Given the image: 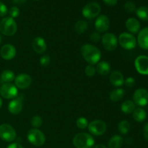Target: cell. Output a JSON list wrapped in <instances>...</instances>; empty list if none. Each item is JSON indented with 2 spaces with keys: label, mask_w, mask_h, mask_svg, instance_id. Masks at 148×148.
Returning <instances> with one entry per match:
<instances>
[{
  "label": "cell",
  "mask_w": 148,
  "mask_h": 148,
  "mask_svg": "<svg viewBox=\"0 0 148 148\" xmlns=\"http://www.w3.org/2000/svg\"><path fill=\"white\" fill-rule=\"evenodd\" d=\"M85 75L88 77H93L95 75V72H96V69L95 67L93 65L89 64L85 67Z\"/></svg>",
  "instance_id": "cell-33"
},
{
  "label": "cell",
  "mask_w": 148,
  "mask_h": 148,
  "mask_svg": "<svg viewBox=\"0 0 148 148\" xmlns=\"http://www.w3.org/2000/svg\"><path fill=\"white\" fill-rule=\"evenodd\" d=\"M101 41L104 49L108 51H113L118 46V38L112 33H106L101 37Z\"/></svg>",
  "instance_id": "cell-9"
},
{
  "label": "cell",
  "mask_w": 148,
  "mask_h": 148,
  "mask_svg": "<svg viewBox=\"0 0 148 148\" xmlns=\"http://www.w3.org/2000/svg\"><path fill=\"white\" fill-rule=\"evenodd\" d=\"M94 148H107L104 145H102V144H99V145H97L95 146V147Z\"/></svg>",
  "instance_id": "cell-43"
},
{
  "label": "cell",
  "mask_w": 148,
  "mask_h": 148,
  "mask_svg": "<svg viewBox=\"0 0 148 148\" xmlns=\"http://www.w3.org/2000/svg\"><path fill=\"white\" fill-rule=\"evenodd\" d=\"M95 69L99 75L106 76L111 72V66L108 62H106V61H101L97 64Z\"/></svg>",
  "instance_id": "cell-21"
},
{
  "label": "cell",
  "mask_w": 148,
  "mask_h": 148,
  "mask_svg": "<svg viewBox=\"0 0 148 148\" xmlns=\"http://www.w3.org/2000/svg\"><path fill=\"white\" fill-rule=\"evenodd\" d=\"M51 58L49 55L45 54L42 56L40 59V64L43 66H47L50 64Z\"/></svg>",
  "instance_id": "cell-35"
},
{
  "label": "cell",
  "mask_w": 148,
  "mask_h": 148,
  "mask_svg": "<svg viewBox=\"0 0 148 148\" xmlns=\"http://www.w3.org/2000/svg\"><path fill=\"white\" fill-rule=\"evenodd\" d=\"M15 79V75L14 72L10 69L3 71L0 76V80L3 83H11Z\"/></svg>",
  "instance_id": "cell-23"
},
{
  "label": "cell",
  "mask_w": 148,
  "mask_h": 148,
  "mask_svg": "<svg viewBox=\"0 0 148 148\" xmlns=\"http://www.w3.org/2000/svg\"><path fill=\"white\" fill-rule=\"evenodd\" d=\"M133 100L135 105L145 106L148 104V91L145 88L136 90L133 95Z\"/></svg>",
  "instance_id": "cell-11"
},
{
  "label": "cell",
  "mask_w": 148,
  "mask_h": 148,
  "mask_svg": "<svg viewBox=\"0 0 148 148\" xmlns=\"http://www.w3.org/2000/svg\"><path fill=\"white\" fill-rule=\"evenodd\" d=\"M124 143V139L120 135H114L108 141V148H121Z\"/></svg>",
  "instance_id": "cell-24"
},
{
  "label": "cell",
  "mask_w": 148,
  "mask_h": 148,
  "mask_svg": "<svg viewBox=\"0 0 148 148\" xmlns=\"http://www.w3.org/2000/svg\"><path fill=\"white\" fill-rule=\"evenodd\" d=\"M101 11V7L98 3L92 1L89 2L82 9V15L88 20H92L99 15Z\"/></svg>",
  "instance_id": "cell-6"
},
{
  "label": "cell",
  "mask_w": 148,
  "mask_h": 148,
  "mask_svg": "<svg viewBox=\"0 0 148 148\" xmlns=\"http://www.w3.org/2000/svg\"><path fill=\"white\" fill-rule=\"evenodd\" d=\"M110 20L105 14L98 16L95 22V27L98 33H105L109 29Z\"/></svg>",
  "instance_id": "cell-14"
},
{
  "label": "cell",
  "mask_w": 148,
  "mask_h": 148,
  "mask_svg": "<svg viewBox=\"0 0 148 148\" xmlns=\"http://www.w3.org/2000/svg\"><path fill=\"white\" fill-rule=\"evenodd\" d=\"M1 42H2V38H1V35H0V45H1Z\"/></svg>",
  "instance_id": "cell-45"
},
{
  "label": "cell",
  "mask_w": 148,
  "mask_h": 148,
  "mask_svg": "<svg viewBox=\"0 0 148 148\" xmlns=\"http://www.w3.org/2000/svg\"><path fill=\"white\" fill-rule=\"evenodd\" d=\"M130 129H131L130 123L127 120H122L119 123L118 130L123 135H126L128 134L130 131Z\"/></svg>",
  "instance_id": "cell-28"
},
{
  "label": "cell",
  "mask_w": 148,
  "mask_h": 148,
  "mask_svg": "<svg viewBox=\"0 0 148 148\" xmlns=\"http://www.w3.org/2000/svg\"><path fill=\"white\" fill-rule=\"evenodd\" d=\"M125 95V90L123 88H117L114 90L110 93V99L114 102H117L122 99Z\"/></svg>",
  "instance_id": "cell-26"
},
{
  "label": "cell",
  "mask_w": 148,
  "mask_h": 148,
  "mask_svg": "<svg viewBox=\"0 0 148 148\" xmlns=\"http://www.w3.org/2000/svg\"><path fill=\"white\" fill-rule=\"evenodd\" d=\"M20 10H19L18 7H12L10 9V10H9V14H10V17L13 19L18 17V16L20 15Z\"/></svg>",
  "instance_id": "cell-34"
},
{
  "label": "cell",
  "mask_w": 148,
  "mask_h": 148,
  "mask_svg": "<svg viewBox=\"0 0 148 148\" xmlns=\"http://www.w3.org/2000/svg\"><path fill=\"white\" fill-rule=\"evenodd\" d=\"M76 148H92L95 145V140L91 134L85 132L77 134L72 140Z\"/></svg>",
  "instance_id": "cell-2"
},
{
  "label": "cell",
  "mask_w": 148,
  "mask_h": 148,
  "mask_svg": "<svg viewBox=\"0 0 148 148\" xmlns=\"http://www.w3.org/2000/svg\"><path fill=\"white\" fill-rule=\"evenodd\" d=\"M80 51L83 59L91 65L97 64L100 62L102 56L100 49L90 43L84 44L81 47Z\"/></svg>",
  "instance_id": "cell-1"
},
{
  "label": "cell",
  "mask_w": 148,
  "mask_h": 148,
  "mask_svg": "<svg viewBox=\"0 0 148 148\" xmlns=\"http://www.w3.org/2000/svg\"><path fill=\"white\" fill-rule=\"evenodd\" d=\"M90 39L91 41L94 42V43H98L101 39V36L100 33H98V32H93L90 36Z\"/></svg>",
  "instance_id": "cell-37"
},
{
  "label": "cell",
  "mask_w": 148,
  "mask_h": 148,
  "mask_svg": "<svg viewBox=\"0 0 148 148\" xmlns=\"http://www.w3.org/2000/svg\"><path fill=\"white\" fill-rule=\"evenodd\" d=\"M124 84H125V85L127 88H133L136 84L135 79L132 77H127V79H124Z\"/></svg>",
  "instance_id": "cell-36"
},
{
  "label": "cell",
  "mask_w": 148,
  "mask_h": 148,
  "mask_svg": "<svg viewBox=\"0 0 148 148\" xmlns=\"http://www.w3.org/2000/svg\"><path fill=\"white\" fill-rule=\"evenodd\" d=\"M88 28V24L85 20H79L75 23V30L77 34H82Z\"/></svg>",
  "instance_id": "cell-27"
},
{
  "label": "cell",
  "mask_w": 148,
  "mask_h": 148,
  "mask_svg": "<svg viewBox=\"0 0 148 148\" xmlns=\"http://www.w3.org/2000/svg\"><path fill=\"white\" fill-rule=\"evenodd\" d=\"M7 7L2 1H0V17H4L7 14Z\"/></svg>",
  "instance_id": "cell-38"
},
{
  "label": "cell",
  "mask_w": 148,
  "mask_h": 148,
  "mask_svg": "<svg viewBox=\"0 0 148 148\" xmlns=\"http://www.w3.org/2000/svg\"><path fill=\"white\" fill-rule=\"evenodd\" d=\"M136 14L140 20L148 21V7H140L137 10H136Z\"/></svg>",
  "instance_id": "cell-29"
},
{
  "label": "cell",
  "mask_w": 148,
  "mask_h": 148,
  "mask_svg": "<svg viewBox=\"0 0 148 148\" xmlns=\"http://www.w3.org/2000/svg\"><path fill=\"white\" fill-rule=\"evenodd\" d=\"M2 100H1V98H0V108H1V107L2 106Z\"/></svg>",
  "instance_id": "cell-44"
},
{
  "label": "cell",
  "mask_w": 148,
  "mask_h": 148,
  "mask_svg": "<svg viewBox=\"0 0 148 148\" xmlns=\"http://www.w3.org/2000/svg\"><path fill=\"white\" fill-rule=\"evenodd\" d=\"M135 109V103H134V101H131V100H126L121 105V111L126 114H132Z\"/></svg>",
  "instance_id": "cell-22"
},
{
  "label": "cell",
  "mask_w": 148,
  "mask_h": 148,
  "mask_svg": "<svg viewBox=\"0 0 148 148\" xmlns=\"http://www.w3.org/2000/svg\"><path fill=\"white\" fill-rule=\"evenodd\" d=\"M14 85L17 89L25 90L28 88L32 84V78L29 75L25 73H22L15 77L14 79Z\"/></svg>",
  "instance_id": "cell-12"
},
{
  "label": "cell",
  "mask_w": 148,
  "mask_h": 148,
  "mask_svg": "<svg viewBox=\"0 0 148 148\" xmlns=\"http://www.w3.org/2000/svg\"><path fill=\"white\" fill-rule=\"evenodd\" d=\"M0 95L5 99H14L18 95V90L12 83H4L0 87Z\"/></svg>",
  "instance_id": "cell-10"
},
{
  "label": "cell",
  "mask_w": 148,
  "mask_h": 148,
  "mask_svg": "<svg viewBox=\"0 0 148 148\" xmlns=\"http://www.w3.org/2000/svg\"><path fill=\"white\" fill-rule=\"evenodd\" d=\"M42 124H43V119L40 116L36 115L32 118L31 125L33 128L38 129L39 127H41Z\"/></svg>",
  "instance_id": "cell-31"
},
{
  "label": "cell",
  "mask_w": 148,
  "mask_h": 148,
  "mask_svg": "<svg viewBox=\"0 0 148 148\" xmlns=\"http://www.w3.org/2000/svg\"><path fill=\"white\" fill-rule=\"evenodd\" d=\"M118 42L120 46L127 50H132L137 46V39L133 34L127 32L121 33L119 37Z\"/></svg>",
  "instance_id": "cell-5"
},
{
  "label": "cell",
  "mask_w": 148,
  "mask_h": 148,
  "mask_svg": "<svg viewBox=\"0 0 148 148\" xmlns=\"http://www.w3.org/2000/svg\"><path fill=\"white\" fill-rule=\"evenodd\" d=\"M125 26L131 33H137L140 30V23L134 17H130L126 21Z\"/></svg>",
  "instance_id": "cell-20"
},
{
  "label": "cell",
  "mask_w": 148,
  "mask_h": 148,
  "mask_svg": "<svg viewBox=\"0 0 148 148\" xmlns=\"http://www.w3.org/2000/svg\"><path fill=\"white\" fill-rule=\"evenodd\" d=\"M88 131L95 136H101L106 133L107 125L105 121L101 119L93 120L88 124Z\"/></svg>",
  "instance_id": "cell-7"
},
{
  "label": "cell",
  "mask_w": 148,
  "mask_h": 148,
  "mask_svg": "<svg viewBox=\"0 0 148 148\" xmlns=\"http://www.w3.org/2000/svg\"><path fill=\"white\" fill-rule=\"evenodd\" d=\"M17 137V133L10 124H2L0 125V138L7 143L13 142Z\"/></svg>",
  "instance_id": "cell-8"
},
{
  "label": "cell",
  "mask_w": 148,
  "mask_h": 148,
  "mask_svg": "<svg viewBox=\"0 0 148 148\" xmlns=\"http://www.w3.org/2000/svg\"><path fill=\"white\" fill-rule=\"evenodd\" d=\"M88 119L85 117H79L77 119L76 121V125L80 130H85L87 127H88Z\"/></svg>",
  "instance_id": "cell-30"
},
{
  "label": "cell",
  "mask_w": 148,
  "mask_h": 148,
  "mask_svg": "<svg viewBox=\"0 0 148 148\" xmlns=\"http://www.w3.org/2000/svg\"><path fill=\"white\" fill-rule=\"evenodd\" d=\"M13 3L16 4H23L24 3L26 2L27 0H12Z\"/></svg>",
  "instance_id": "cell-42"
},
{
  "label": "cell",
  "mask_w": 148,
  "mask_h": 148,
  "mask_svg": "<svg viewBox=\"0 0 148 148\" xmlns=\"http://www.w3.org/2000/svg\"><path fill=\"white\" fill-rule=\"evenodd\" d=\"M124 9L127 12H134V11H136V5L133 1H128L124 4Z\"/></svg>",
  "instance_id": "cell-32"
},
{
  "label": "cell",
  "mask_w": 148,
  "mask_h": 148,
  "mask_svg": "<svg viewBox=\"0 0 148 148\" xmlns=\"http://www.w3.org/2000/svg\"><path fill=\"white\" fill-rule=\"evenodd\" d=\"M109 79L111 85L114 87H116V88L122 86L124 84V75L119 71L113 72L110 75Z\"/></svg>",
  "instance_id": "cell-19"
},
{
  "label": "cell",
  "mask_w": 148,
  "mask_h": 148,
  "mask_svg": "<svg viewBox=\"0 0 148 148\" xmlns=\"http://www.w3.org/2000/svg\"><path fill=\"white\" fill-rule=\"evenodd\" d=\"M33 1H39V0H33Z\"/></svg>",
  "instance_id": "cell-46"
},
{
  "label": "cell",
  "mask_w": 148,
  "mask_h": 148,
  "mask_svg": "<svg viewBox=\"0 0 148 148\" xmlns=\"http://www.w3.org/2000/svg\"><path fill=\"white\" fill-rule=\"evenodd\" d=\"M23 99L20 97L17 96V98L12 100L8 104V111L12 114L17 115L19 114L23 110Z\"/></svg>",
  "instance_id": "cell-16"
},
{
  "label": "cell",
  "mask_w": 148,
  "mask_h": 148,
  "mask_svg": "<svg viewBox=\"0 0 148 148\" xmlns=\"http://www.w3.org/2000/svg\"><path fill=\"white\" fill-rule=\"evenodd\" d=\"M17 53L15 47L12 44H5L0 50V55L1 58L5 60H12L14 59Z\"/></svg>",
  "instance_id": "cell-15"
},
{
  "label": "cell",
  "mask_w": 148,
  "mask_h": 148,
  "mask_svg": "<svg viewBox=\"0 0 148 148\" xmlns=\"http://www.w3.org/2000/svg\"><path fill=\"white\" fill-rule=\"evenodd\" d=\"M133 114V118L137 122L141 123L143 122L147 118V113L145 109L142 108H137L134 111Z\"/></svg>",
  "instance_id": "cell-25"
},
{
  "label": "cell",
  "mask_w": 148,
  "mask_h": 148,
  "mask_svg": "<svg viewBox=\"0 0 148 148\" xmlns=\"http://www.w3.org/2000/svg\"><path fill=\"white\" fill-rule=\"evenodd\" d=\"M17 30V25L15 20L11 17L3 18L0 21V32L4 36H12Z\"/></svg>",
  "instance_id": "cell-3"
},
{
  "label": "cell",
  "mask_w": 148,
  "mask_h": 148,
  "mask_svg": "<svg viewBox=\"0 0 148 148\" xmlns=\"http://www.w3.org/2000/svg\"><path fill=\"white\" fill-rule=\"evenodd\" d=\"M136 69L140 74L143 75H148V56L140 55L137 56L134 62Z\"/></svg>",
  "instance_id": "cell-13"
},
{
  "label": "cell",
  "mask_w": 148,
  "mask_h": 148,
  "mask_svg": "<svg viewBox=\"0 0 148 148\" xmlns=\"http://www.w3.org/2000/svg\"><path fill=\"white\" fill-rule=\"evenodd\" d=\"M137 41L140 48L148 50V27L140 30L137 36Z\"/></svg>",
  "instance_id": "cell-18"
},
{
  "label": "cell",
  "mask_w": 148,
  "mask_h": 148,
  "mask_svg": "<svg viewBox=\"0 0 148 148\" xmlns=\"http://www.w3.org/2000/svg\"><path fill=\"white\" fill-rule=\"evenodd\" d=\"M0 87H1V86H0Z\"/></svg>",
  "instance_id": "cell-47"
},
{
  "label": "cell",
  "mask_w": 148,
  "mask_h": 148,
  "mask_svg": "<svg viewBox=\"0 0 148 148\" xmlns=\"http://www.w3.org/2000/svg\"><path fill=\"white\" fill-rule=\"evenodd\" d=\"M32 46H33V50L39 54L44 53L47 49V45H46L45 39L42 37H39V36L36 37L33 39Z\"/></svg>",
  "instance_id": "cell-17"
},
{
  "label": "cell",
  "mask_w": 148,
  "mask_h": 148,
  "mask_svg": "<svg viewBox=\"0 0 148 148\" xmlns=\"http://www.w3.org/2000/svg\"><path fill=\"white\" fill-rule=\"evenodd\" d=\"M103 1L105 4L109 6H114L118 2V0H103Z\"/></svg>",
  "instance_id": "cell-40"
},
{
  "label": "cell",
  "mask_w": 148,
  "mask_h": 148,
  "mask_svg": "<svg viewBox=\"0 0 148 148\" xmlns=\"http://www.w3.org/2000/svg\"><path fill=\"white\" fill-rule=\"evenodd\" d=\"M7 148H24V147H23L21 145L19 144V143H12V144L9 145Z\"/></svg>",
  "instance_id": "cell-41"
},
{
  "label": "cell",
  "mask_w": 148,
  "mask_h": 148,
  "mask_svg": "<svg viewBox=\"0 0 148 148\" xmlns=\"http://www.w3.org/2000/svg\"><path fill=\"white\" fill-rule=\"evenodd\" d=\"M27 139L30 144L36 147L43 145L46 142L45 134L38 129L33 128L29 130L27 134Z\"/></svg>",
  "instance_id": "cell-4"
},
{
  "label": "cell",
  "mask_w": 148,
  "mask_h": 148,
  "mask_svg": "<svg viewBox=\"0 0 148 148\" xmlns=\"http://www.w3.org/2000/svg\"><path fill=\"white\" fill-rule=\"evenodd\" d=\"M143 135H144L145 139L148 141V122L146 123L143 128Z\"/></svg>",
  "instance_id": "cell-39"
}]
</instances>
